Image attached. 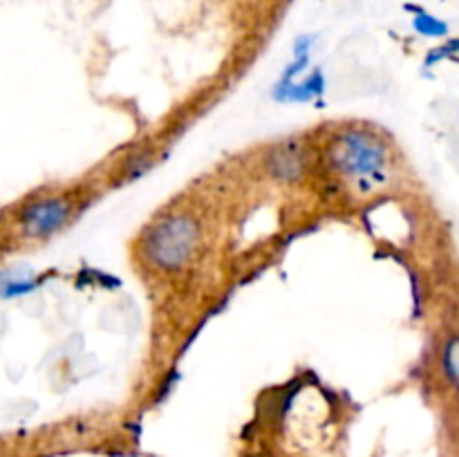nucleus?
<instances>
[{
    "mask_svg": "<svg viewBox=\"0 0 459 457\" xmlns=\"http://www.w3.org/2000/svg\"><path fill=\"white\" fill-rule=\"evenodd\" d=\"M200 245V224L193 215L175 213L160 220L142 237V254L160 272H178Z\"/></svg>",
    "mask_w": 459,
    "mask_h": 457,
    "instance_id": "nucleus-1",
    "label": "nucleus"
},
{
    "mask_svg": "<svg viewBox=\"0 0 459 457\" xmlns=\"http://www.w3.org/2000/svg\"><path fill=\"white\" fill-rule=\"evenodd\" d=\"M330 161L336 173L352 179H384L388 166V148L366 130H348L336 134L330 146Z\"/></svg>",
    "mask_w": 459,
    "mask_h": 457,
    "instance_id": "nucleus-2",
    "label": "nucleus"
},
{
    "mask_svg": "<svg viewBox=\"0 0 459 457\" xmlns=\"http://www.w3.org/2000/svg\"><path fill=\"white\" fill-rule=\"evenodd\" d=\"M72 215V202L67 197H43L21 211V227L30 237H48L65 227Z\"/></svg>",
    "mask_w": 459,
    "mask_h": 457,
    "instance_id": "nucleus-3",
    "label": "nucleus"
},
{
    "mask_svg": "<svg viewBox=\"0 0 459 457\" xmlns=\"http://www.w3.org/2000/svg\"><path fill=\"white\" fill-rule=\"evenodd\" d=\"M323 92V74L314 72L305 83H294V81H281L276 85L273 97L278 101H309V99L318 97Z\"/></svg>",
    "mask_w": 459,
    "mask_h": 457,
    "instance_id": "nucleus-4",
    "label": "nucleus"
},
{
    "mask_svg": "<svg viewBox=\"0 0 459 457\" xmlns=\"http://www.w3.org/2000/svg\"><path fill=\"white\" fill-rule=\"evenodd\" d=\"M269 168L276 177L281 179H294L300 175V168H303V157L299 152L290 151V148H282L281 152H273L269 157Z\"/></svg>",
    "mask_w": 459,
    "mask_h": 457,
    "instance_id": "nucleus-5",
    "label": "nucleus"
},
{
    "mask_svg": "<svg viewBox=\"0 0 459 457\" xmlns=\"http://www.w3.org/2000/svg\"><path fill=\"white\" fill-rule=\"evenodd\" d=\"M442 372L459 392V334L448 336L442 348Z\"/></svg>",
    "mask_w": 459,
    "mask_h": 457,
    "instance_id": "nucleus-6",
    "label": "nucleus"
},
{
    "mask_svg": "<svg viewBox=\"0 0 459 457\" xmlns=\"http://www.w3.org/2000/svg\"><path fill=\"white\" fill-rule=\"evenodd\" d=\"M412 25H415V30L420 31L421 36H430V39H435V36H446L448 34V25L444 21H439V18H435L433 13H417L415 21H412Z\"/></svg>",
    "mask_w": 459,
    "mask_h": 457,
    "instance_id": "nucleus-7",
    "label": "nucleus"
},
{
    "mask_svg": "<svg viewBox=\"0 0 459 457\" xmlns=\"http://www.w3.org/2000/svg\"><path fill=\"white\" fill-rule=\"evenodd\" d=\"M36 287L34 280H21V278H7L4 282H0V296L3 298H13V296H22V294H30L31 289Z\"/></svg>",
    "mask_w": 459,
    "mask_h": 457,
    "instance_id": "nucleus-8",
    "label": "nucleus"
}]
</instances>
